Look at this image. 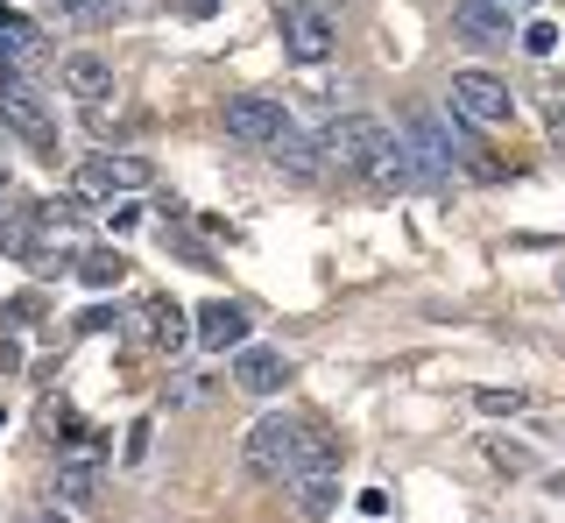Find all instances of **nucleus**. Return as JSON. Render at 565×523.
<instances>
[{"label": "nucleus", "mask_w": 565, "mask_h": 523, "mask_svg": "<svg viewBox=\"0 0 565 523\" xmlns=\"http://www.w3.org/2000/svg\"><path fill=\"white\" fill-rule=\"evenodd\" d=\"M241 452H247V467H255L262 481H290V474H305V467H340L332 439H318L305 417H290V410H269L241 439Z\"/></svg>", "instance_id": "f257e3e1"}, {"label": "nucleus", "mask_w": 565, "mask_h": 523, "mask_svg": "<svg viewBox=\"0 0 565 523\" xmlns=\"http://www.w3.org/2000/svg\"><path fill=\"white\" fill-rule=\"evenodd\" d=\"M382 142H388V120H375V114H340L326 135H318V156H326V170H361V178H367V163H375Z\"/></svg>", "instance_id": "f03ea898"}, {"label": "nucleus", "mask_w": 565, "mask_h": 523, "mask_svg": "<svg viewBox=\"0 0 565 523\" xmlns=\"http://www.w3.org/2000/svg\"><path fill=\"white\" fill-rule=\"evenodd\" d=\"M220 128L226 142H247V149H269L282 128H290V107H282L276 93H234L220 107Z\"/></svg>", "instance_id": "7ed1b4c3"}, {"label": "nucleus", "mask_w": 565, "mask_h": 523, "mask_svg": "<svg viewBox=\"0 0 565 523\" xmlns=\"http://www.w3.org/2000/svg\"><path fill=\"white\" fill-rule=\"evenodd\" d=\"M149 178H156V163L149 156H128V149H99V156H85L78 163V191L85 199H114V191H149Z\"/></svg>", "instance_id": "20e7f679"}, {"label": "nucleus", "mask_w": 565, "mask_h": 523, "mask_svg": "<svg viewBox=\"0 0 565 523\" xmlns=\"http://www.w3.org/2000/svg\"><path fill=\"white\" fill-rule=\"evenodd\" d=\"M452 114L481 120V128H509L516 120V93L494 72H452Z\"/></svg>", "instance_id": "39448f33"}, {"label": "nucleus", "mask_w": 565, "mask_h": 523, "mask_svg": "<svg viewBox=\"0 0 565 523\" xmlns=\"http://www.w3.org/2000/svg\"><path fill=\"white\" fill-rule=\"evenodd\" d=\"M0 128H14L35 156H57V114H50L29 85H0Z\"/></svg>", "instance_id": "423d86ee"}, {"label": "nucleus", "mask_w": 565, "mask_h": 523, "mask_svg": "<svg viewBox=\"0 0 565 523\" xmlns=\"http://www.w3.org/2000/svg\"><path fill=\"white\" fill-rule=\"evenodd\" d=\"M282 50H290L297 64H326L332 50H340L326 8H311V0H282Z\"/></svg>", "instance_id": "0eeeda50"}, {"label": "nucleus", "mask_w": 565, "mask_h": 523, "mask_svg": "<svg viewBox=\"0 0 565 523\" xmlns=\"http://www.w3.org/2000/svg\"><path fill=\"white\" fill-rule=\"evenodd\" d=\"M191 346H205V354H234V346H247V311L226 305V298H205L199 311H191Z\"/></svg>", "instance_id": "6e6552de"}, {"label": "nucleus", "mask_w": 565, "mask_h": 523, "mask_svg": "<svg viewBox=\"0 0 565 523\" xmlns=\"http://www.w3.org/2000/svg\"><path fill=\"white\" fill-rule=\"evenodd\" d=\"M282 488H290L297 516H311V523H332V510H340V467H305V474H290Z\"/></svg>", "instance_id": "1a4fd4ad"}, {"label": "nucleus", "mask_w": 565, "mask_h": 523, "mask_svg": "<svg viewBox=\"0 0 565 523\" xmlns=\"http://www.w3.org/2000/svg\"><path fill=\"white\" fill-rule=\"evenodd\" d=\"M234 382H241L247 396H276L282 382H290V361H282L276 346H255V340H247V346H234Z\"/></svg>", "instance_id": "9d476101"}, {"label": "nucleus", "mask_w": 565, "mask_h": 523, "mask_svg": "<svg viewBox=\"0 0 565 523\" xmlns=\"http://www.w3.org/2000/svg\"><path fill=\"white\" fill-rule=\"evenodd\" d=\"M57 78H64V93H71V99L99 107V99L114 93V57H93V50H71V57L57 64Z\"/></svg>", "instance_id": "9b49d317"}, {"label": "nucleus", "mask_w": 565, "mask_h": 523, "mask_svg": "<svg viewBox=\"0 0 565 523\" xmlns=\"http://www.w3.org/2000/svg\"><path fill=\"white\" fill-rule=\"evenodd\" d=\"M135 325L149 333V346H156V354H184V346H191V319H184V311H177L170 298H141Z\"/></svg>", "instance_id": "f8f14e48"}, {"label": "nucleus", "mask_w": 565, "mask_h": 523, "mask_svg": "<svg viewBox=\"0 0 565 523\" xmlns=\"http://www.w3.org/2000/svg\"><path fill=\"white\" fill-rule=\"evenodd\" d=\"M452 36H467V43H509V8H494V0H452Z\"/></svg>", "instance_id": "ddd939ff"}, {"label": "nucleus", "mask_w": 565, "mask_h": 523, "mask_svg": "<svg viewBox=\"0 0 565 523\" xmlns=\"http://www.w3.org/2000/svg\"><path fill=\"white\" fill-rule=\"evenodd\" d=\"M269 156L282 163V178H297V184H311L318 170H326V156H318V142H311L305 128H297V120H290V128L276 135V142H269Z\"/></svg>", "instance_id": "4468645a"}, {"label": "nucleus", "mask_w": 565, "mask_h": 523, "mask_svg": "<svg viewBox=\"0 0 565 523\" xmlns=\"http://www.w3.org/2000/svg\"><path fill=\"white\" fill-rule=\"evenodd\" d=\"M99 452H71V460H57V495L71 502V510H99Z\"/></svg>", "instance_id": "2eb2a0df"}, {"label": "nucleus", "mask_w": 565, "mask_h": 523, "mask_svg": "<svg viewBox=\"0 0 565 523\" xmlns=\"http://www.w3.org/2000/svg\"><path fill=\"white\" fill-rule=\"evenodd\" d=\"M35 64V36L29 29H0V85H22Z\"/></svg>", "instance_id": "dca6fc26"}, {"label": "nucleus", "mask_w": 565, "mask_h": 523, "mask_svg": "<svg viewBox=\"0 0 565 523\" xmlns=\"http://www.w3.org/2000/svg\"><path fill=\"white\" fill-rule=\"evenodd\" d=\"M78 276L93 290H114V284H128V262H120V248H93V255H78Z\"/></svg>", "instance_id": "f3484780"}, {"label": "nucleus", "mask_w": 565, "mask_h": 523, "mask_svg": "<svg viewBox=\"0 0 565 523\" xmlns=\"http://www.w3.org/2000/svg\"><path fill=\"white\" fill-rule=\"evenodd\" d=\"M481 452H488V467H494V474H530V452H523L516 439H488Z\"/></svg>", "instance_id": "a211bd4d"}, {"label": "nucleus", "mask_w": 565, "mask_h": 523, "mask_svg": "<svg viewBox=\"0 0 565 523\" xmlns=\"http://www.w3.org/2000/svg\"><path fill=\"white\" fill-rule=\"evenodd\" d=\"M523 50H530V57H552V50H558V22H544V14L523 22Z\"/></svg>", "instance_id": "6ab92c4d"}, {"label": "nucleus", "mask_w": 565, "mask_h": 523, "mask_svg": "<svg viewBox=\"0 0 565 523\" xmlns=\"http://www.w3.org/2000/svg\"><path fill=\"white\" fill-rule=\"evenodd\" d=\"M473 404H481L488 417H509V410H523L530 396H523V389H481V396H473Z\"/></svg>", "instance_id": "aec40b11"}, {"label": "nucleus", "mask_w": 565, "mask_h": 523, "mask_svg": "<svg viewBox=\"0 0 565 523\" xmlns=\"http://www.w3.org/2000/svg\"><path fill=\"white\" fill-rule=\"evenodd\" d=\"M120 325V311L114 305H93V311H78V319H71V333H114Z\"/></svg>", "instance_id": "412c9836"}, {"label": "nucleus", "mask_w": 565, "mask_h": 523, "mask_svg": "<svg viewBox=\"0 0 565 523\" xmlns=\"http://www.w3.org/2000/svg\"><path fill=\"white\" fill-rule=\"evenodd\" d=\"M85 128H93L99 142H120V135H128V120H120V114H106V107H93V114H85Z\"/></svg>", "instance_id": "4be33fe9"}, {"label": "nucleus", "mask_w": 565, "mask_h": 523, "mask_svg": "<svg viewBox=\"0 0 565 523\" xmlns=\"http://www.w3.org/2000/svg\"><path fill=\"white\" fill-rule=\"evenodd\" d=\"M149 417H135V425H128V452H120V460H128V467H141V460H149Z\"/></svg>", "instance_id": "5701e85b"}, {"label": "nucleus", "mask_w": 565, "mask_h": 523, "mask_svg": "<svg viewBox=\"0 0 565 523\" xmlns=\"http://www.w3.org/2000/svg\"><path fill=\"white\" fill-rule=\"evenodd\" d=\"M106 226H114V234H135V226H141V205H135V199H120V205H114V220H106Z\"/></svg>", "instance_id": "b1692460"}, {"label": "nucleus", "mask_w": 565, "mask_h": 523, "mask_svg": "<svg viewBox=\"0 0 565 523\" xmlns=\"http://www.w3.org/2000/svg\"><path fill=\"white\" fill-rule=\"evenodd\" d=\"M361 516H367V523L388 516V495H382V488H361Z\"/></svg>", "instance_id": "393cba45"}, {"label": "nucleus", "mask_w": 565, "mask_h": 523, "mask_svg": "<svg viewBox=\"0 0 565 523\" xmlns=\"http://www.w3.org/2000/svg\"><path fill=\"white\" fill-rule=\"evenodd\" d=\"M212 8H220V0H184V14H191V22H205Z\"/></svg>", "instance_id": "a878e982"}, {"label": "nucleus", "mask_w": 565, "mask_h": 523, "mask_svg": "<svg viewBox=\"0 0 565 523\" xmlns=\"http://www.w3.org/2000/svg\"><path fill=\"white\" fill-rule=\"evenodd\" d=\"M0 29H22V14H14V8H0Z\"/></svg>", "instance_id": "bb28decb"}, {"label": "nucleus", "mask_w": 565, "mask_h": 523, "mask_svg": "<svg viewBox=\"0 0 565 523\" xmlns=\"http://www.w3.org/2000/svg\"><path fill=\"white\" fill-rule=\"evenodd\" d=\"M552 142H558V149H565V114H558V120H552Z\"/></svg>", "instance_id": "cd10ccee"}, {"label": "nucleus", "mask_w": 565, "mask_h": 523, "mask_svg": "<svg viewBox=\"0 0 565 523\" xmlns=\"http://www.w3.org/2000/svg\"><path fill=\"white\" fill-rule=\"evenodd\" d=\"M494 8H537V0H494Z\"/></svg>", "instance_id": "c85d7f7f"}, {"label": "nucleus", "mask_w": 565, "mask_h": 523, "mask_svg": "<svg viewBox=\"0 0 565 523\" xmlns=\"http://www.w3.org/2000/svg\"><path fill=\"white\" fill-rule=\"evenodd\" d=\"M0 205H8V170H0Z\"/></svg>", "instance_id": "c756f323"}, {"label": "nucleus", "mask_w": 565, "mask_h": 523, "mask_svg": "<svg viewBox=\"0 0 565 523\" xmlns=\"http://www.w3.org/2000/svg\"><path fill=\"white\" fill-rule=\"evenodd\" d=\"M50 8H64V0H50Z\"/></svg>", "instance_id": "7c9ffc66"}]
</instances>
